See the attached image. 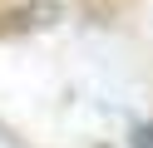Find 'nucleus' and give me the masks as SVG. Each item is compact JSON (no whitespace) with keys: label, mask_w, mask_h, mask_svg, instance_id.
Wrapping results in <instances>:
<instances>
[{"label":"nucleus","mask_w":153,"mask_h":148,"mask_svg":"<svg viewBox=\"0 0 153 148\" xmlns=\"http://www.w3.org/2000/svg\"><path fill=\"white\" fill-rule=\"evenodd\" d=\"M64 20L59 0H30V5H15L0 15V35H40V30H54Z\"/></svg>","instance_id":"nucleus-1"},{"label":"nucleus","mask_w":153,"mask_h":148,"mask_svg":"<svg viewBox=\"0 0 153 148\" xmlns=\"http://www.w3.org/2000/svg\"><path fill=\"white\" fill-rule=\"evenodd\" d=\"M128 148H153V118H138L128 128Z\"/></svg>","instance_id":"nucleus-2"}]
</instances>
